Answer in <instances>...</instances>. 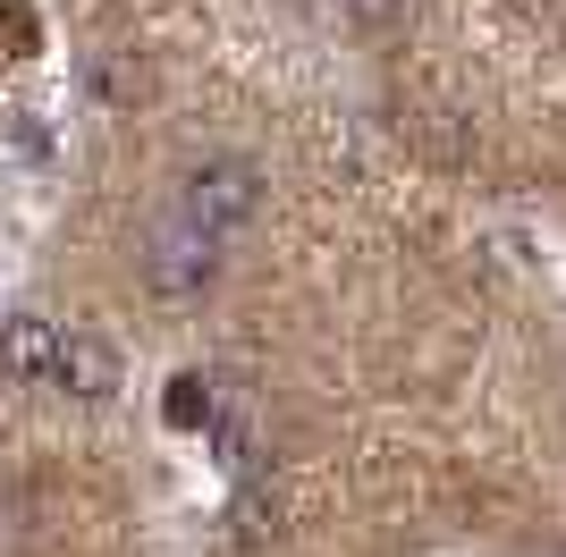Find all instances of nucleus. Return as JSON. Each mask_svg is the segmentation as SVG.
Here are the masks:
<instances>
[{
	"instance_id": "423d86ee",
	"label": "nucleus",
	"mask_w": 566,
	"mask_h": 557,
	"mask_svg": "<svg viewBox=\"0 0 566 557\" xmlns=\"http://www.w3.org/2000/svg\"><path fill=\"white\" fill-rule=\"evenodd\" d=\"M229 524H237V549H271V540H280V498H271V490H237V507H229Z\"/></svg>"
},
{
	"instance_id": "6e6552de",
	"label": "nucleus",
	"mask_w": 566,
	"mask_h": 557,
	"mask_svg": "<svg viewBox=\"0 0 566 557\" xmlns=\"http://www.w3.org/2000/svg\"><path fill=\"white\" fill-rule=\"evenodd\" d=\"M94 93H102V102H136V93H144V69H127V60H102V69H94Z\"/></svg>"
},
{
	"instance_id": "39448f33",
	"label": "nucleus",
	"mask_w": 566,
	"mask_h": 557,
	"mask_svg": "<svg viewBox=\"0 0 566 557\" xmlns=\"http://www.w3.org/2000/svg\"><path fill=\"white\" fill-rule=\"evenodd\" d=\"M161 422L169 431H212V380H203V371H178L169 397H161Z\"/></svg>"
},
{
	"instance_id": "f03ea898",
	"label": "nucleus",
	"mask_w": 566,
	"mask_h": 557,
	"mask_svg": "<svg viewBox=\"0 0 566 557\" xmlns=\"http://www.w3.org/2000/svg\"><path fill=\"white\" fill-rule=\"evenodd\" d=\"M144 287L161 304H203L220 287V237H203V229H161L153 237V254H144Z\"/></svg>"
},
{
	"instance_id": "7ed1b4c3",
	"label": "nucleus",
	"mask_w": 566,
	"mask_h": 557,
	"mask_svg": "<svg viewBox=\"0 0 566 557\" xmlns=\"http://www.w3.org/2000/svg\"><path fill=\"white\" fill-rule=\"evenodd\" d=\"M60 347H69V329L51 313H9L0 322V380L9 389H51L60 380Z\"/></svg>"
},
{
	"instance_id": "20e7f679",
	"label": "nucleus",
	"mask_w": 566,
	"mask_h": 557,
	"mask_svg": "<svg viewBox=\"0 0 566 557\" xmlns=\"http://www.w3.org/2000/svg\"><path fill=\"white\" fill-rule=\"evenodd\" d=\"M60 389L85 397V406H111V397H118V355H111V338L69 329V347H60Z\"/></svg>"
},
{
	"instance_id": "0eeeda50",
	"label": "nucleus",
	"mask_w": 566,
	"mask_h": 557,
	"mask_svg": "<svg viewBox=\"0 0 566 557\" xmlns=\"http://www.w3.org/2000/svg\"><path fill=\"white\" fill-rule=\"evenodd\" d=\"M338 9H347L355 34H389V25L406 18V0H338Z\"/></svg>"
},
{
	"instance_id": "f257e3e1",
	"label": "nucleus",
	"mask_w": 566,
	"mask_h": 557,
	"mask_svg": "<svg viewBox=\"0 0 566 557\" xmlns=\"http://www.w3.org/2000/svg\"><path fill=\"white\" fill-rule=\"evenodd\" d=\"M254 211H262V169L245 161V153H220V161L187 169V186H178V220L203 229V237L254 229Z\"/></svg>"
}]
</instances>
